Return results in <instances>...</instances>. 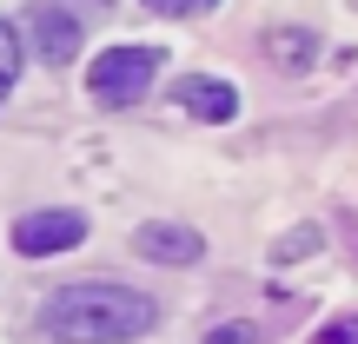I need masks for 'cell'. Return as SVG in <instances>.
Returning <instances> with one entry per match:
<instances>
[{
	"instance_id": "cell-9",
	"label": "cell",
	"mask_w": 358,
	"mask_h": 344,
	"mask_svg": "<svg viewBox=\"0 0 358 344\" xmlns=\"http://www.w3.org/2000/svg\"><path fill=\"white\" fill-rule=\"evenodd\" d=\"M146 13H166V20H186V13H213L219 0H140Z\"/></svg>"
},
{
	"instance_id": "cell-7",
	"label": "cell",
	"mask_w": 358,
	"mask_h": 344,
	"mask_svg": "<svg viewBox=\"0 0 358 344\" xmlns=\"http://www.w3.org/2000/svg\"><path fill=\"white\" fill-rule=\"evenodd\" d=\"M266 53L285 66V73H299V66H312L319 40H312V27H272V33H266Z\"/></svg>"
},
{
	"instance_id": "cell-2",
	"label": "cell",
	"mask_w": 358,
	"mask_h": 344,
	"mask_svg": "<svg viewBox=\"0 0 358 344\" xmlns=\"http://www.w3.org/2000/svg\"><path fill=\"white\" fill-rule=\"evenodd\" d=\"M159 66H166L159 47H106L100 60L87 66V87H93V100H100L106 113H127L133 100H146Z\"/></svg>"
},
{
	"instance_id": "cell-4",
	"label": "cell",
	"mask_w": 358,
	"mask_h": 344,
	"mask_svg": "<svg viewBox=\"0 0 358 344\" xmlns=\"http://www.w3.org/2000/svg\"><path fill=\"white\" fill-rule=\"evenodd\" d=\"M27 33H34V53L47 66H66L80 53V40H87V27H80V13H66V7H27Z\"/></svg>"
},
{
	"instance_id": "cell-10",
	"label": "cell",
	"mask_w": 358,
	"mask_h": 344,
	"mask_svg": "<svg viewBox=\"0 0 358 344\" xmlns=\"http://www.w3.org/2000/svg\"><path fill=\"white\" fill-rule=\"evenodd\" d=\"M206 344H259V331H252V324H239V318H226V324L206 331Z\"/></svg>"
},
{
	"instance_id": "cell-5",
	"label": "cell",
	"mask_w": 358,
	"mask_h": 344,
	"mask_svg": "<svg viewBox=\"0 0 358 344\" xmlns=\"http://www.w3.org/2000/svg\"><path fill=\"white\" fill-rule=\"evenodd\" d=\"M173 106H179L186 119H206V126H219V119L239 113V93H232L226 80H213V73H186V80H173Z\"/></svg>"
},
{
	"instance_id": "cell-8",
	"label": "cell",
	"mask_w": 358,
	"mask_h": 344,
	"mask_svg": "<svg viewBox=\"0 0 358 344\" xmlns=\"http://www.w3.org/2000/svg\"><path fill=\"white\" fill-rule=\"evenodd\" d=\"M20 66H27V53H20V33H13V27L0 20V87H13V80H20Z\"/></svg>"
},
{
	"instance_id": "cell-11",
	"label": "cell",
	"mask_w": 358,
	"mask_h": 344,
	"mask_svg": "<svg viewBox=\"0 0 358 344\" xmlns=\"http://www.w3.org/2000/svg\"><path fill=\"white\" fill-rule=\"evenodd\" d=\"M312 245H319V232H299V239H279V245H272V258L285 265V258H306Z\"/></svg>"
},
{
	"instance_id": "cell-6",
	"label": "cell",
	"mask_w": 358,
	"mask_h": 344,
	"mask_svg": "<svg viewBox=\"0 0 358 344\" xmlns=\"http://www.w3.org/2000/svg\"><path fill=\"white\" fill-rule=\"evenodd\" d=\"M133 252L153 258V265H192V258L206 252V239L192 225H173V218H153V225L133 232Z\"/></svg>"
},
{
	"instance_id": "cell-1",
	"label": "cell",
	"mask_w": 358,
	"mask_h": 344,
	"mask_svg": "<svg viewBox=\"0 0 358 344\" xmlns=\"http://www.w3.org/2000/svg\"><path fill=\"white\" fill-rule=\"evenodd\" d=\"M159 324V305L133 285H66L47 298L40 331L53 344H127Z\"/></svg>"
},
{
	"instance_id": "cell-12",
	"label": "cell",
	"mask_w": 358,
	"mask_h": 344,
	"mask_svg": "<svg viewBox=\"0 0 358 344\" xmlns=\"http://www.w3.org/2000/svg\"><path fill=\"white\" fill-rule=\"evenodd\" d=\"M319 344H358V318H332L319 331Z\"/></svg>"
},
{
	"instance_id": "cell-13",
	"label": "cell",
	"mask_w": 358,
	"mask_h": 344,
	"mask_svg": "<svg viewBox=\"0 0 358 344\" xmlns=\"http://www.w3.org/2000/svg\"><path fill=\"white\" fill-rule=\"evenodd\" d=\"M0 100H7V87H0Z\"/></svg>"
},
{
	"instance_id": "cell-3",
	"label": "cell",
	"mask_w": 358,
	"mask_h": 344,
	"mask_svg": "<svg viewBox=\"0 0 358 344\" xmlns=\"http://www.w3.org/2000/svg\"><path fill=\"white\" fill-rule=\"evenodd\" d=\"M80 239H87V212H73V205H47V212H27L20 225H13V252L20 258L73 252Z\"/></svg>"
}]
</instances>
